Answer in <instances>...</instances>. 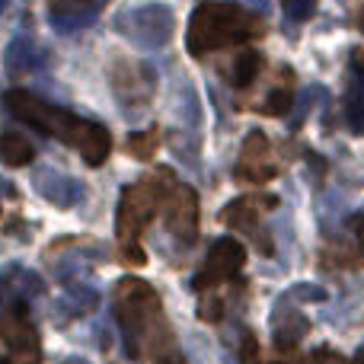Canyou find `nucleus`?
Here are the masks:
<instances>
[{"label": "nucleus", "mask_w": 364, "mask_h": 364, "mask_svg": "<svg viewBox=\"0 0 364 364\" xmlns=\"http://www.w3.org/2000/svg\"><path fill=\"white\" fill-rule=\"evenodd\" d=\"M13 291L16 294H42L45 291V284H42V278L36 275V272H26V269H10V272H4L0 275V297H10Z\"/></svg>", "instance_id": "obj_15"}, {"label": "nucleus", "mask_w": 364, "mask_h": 364, "mask_svg": "<svg viewBox=\"0 0 364 364\" xmlns=\"http://www.w3.org/2000/svg\"><path fill=\"white\" fill-rule=\"evenodd\" d=\"M115 29L125 38H132L134 45L154 51L164 48L173 38V29H176V19H173V10L164 4H144V6H132V10H122L115 16Z\"/></svg>", "instance_id": "obj_5"}, {"label": "nucleus", "mask_w": 364, "mask_h": 364, "mask_svg": "<svg viewBox=\"0 0 364 364\" xmlns=\"http://www.w3.org/2000/svg\"><path fill=\"white\" fill-rule=\"evenodd\" d=\"M358 364H364V358H358Z\"/></svg>", "instance_id": "obj_30"}, {"label": "nucleus", "mask_w": 364, "mask_h": 364, "mask_svg": "<svg viewBox=\"0 0 364 364\" xmlns=\"http://www.w3.org/2000/svg\"><path fill=\"white\" fill-rule=\"evenodd\" d=\"M4 68L10 77H26L36 68V45H32L29 38H13V42L6 45Z\"/></svg>", "instance_id": "obj_14"}, {"label": "nucleus", "mask_w": 364, "mask_h": 364, "mask_svg": "<svg viewBox=\"0 0 364 364\" xmlns=\"http://www.w3.org/2000/svg\"><path fill=\"white\" fill-rule=\"evenodd\" d=\"M259 70H262V55L259 51H252V48H246V51H240L237 58H233V64L227 68V80L233 83V87H250L252 80L259 77Z\"/></svg>", "instance_id": "obj_17"}, {"label": "nucleus", "mask_w": 364, "mask_h": 364, "mask_svg": "<svg viewBox=\"0 0 364 364\" xmlns=\"http://www.w3.org/2000/svg\"><path fill=\"white\" fill-rule=\"evenodd\" d=\"M240 361L243 364H262V348H259L256 333H250V329L240 336Z\"/></svg>", "instance_id": "obj_22"}, {"label": "nucleus", "mask_w": 364, "mask_h": 364, "mask_svg": "<svg viewBox=\"0 0 364 364\" xmlns=\"http://www.w3.org/2000/svg\"><path fill=\"white\" fill-rule=\"evenodd\" d=\"M0 160H4L6 166H29L32 160H36V147L19 132H6L4 138H0Z\"/></svg>", "instance_id": "obj_16"}, {"label": "nucleus", "mask_w": 364, "mask_h": 364, "mask_svg": "<svg viewBox=\"0 0 364 364\" xmlns=\"http://www.w3.org/2000/svg\"><path fill=\"white\" fill-rule=\"evenodd\" d=\"M198 316L205 323H218L220 316H224V304H220L218 297H201L198 301Z\"/></svg>", "instance_id": "obj_23"}, {"label": "nucleus", "mask_w": 364, "mask_h": 364, "mask_svg": "<svg viewBox=\"0 0 364 364\" xmlns=\"http://www.w3.org/2000/svg\"><path fill=\"white\" fill-rule=\"evenodd\" d=\"M109 80H112L115 96H119L128 109L151 102L154 90H157V74H154V68L138 61V58H115V61L109 64Z\"/></svg>", "instance_id": "obj_7"}, {"label": "nucleus", "mask_w": 364, "mask_h": 364, "mask_svg": "<svg viewBox=\"0 0 364 364\" xmlns=\"http://www.w3.org/2000/svg\"><path fill=\"white\" fill-rule=\"evenodd\" d=\"M96 307H100V294H96L93 288H87V284H74V288L68 291V297H64V310H70L74 316L93 314Z\"/></svg>", "instance_id": "obj_18"}, {"label": "nucleus", "mask_w": 364, "mask_h": 364, "mask_svg": "<svg viewBox=\"0 0 364 364\" xmlns=\"http://www.w3.org/2000/svg\"><path fill=\"white\" fill-rule=\"evenodd\" d=\"M291 297H301V301H326V291L310 288V284H297V288L291 291Z\"/></svg>", "instance_id": "obj_24"}, {"label": "nucleus", "mask_w": 364, "mask_h": 364, "mask_svg": "<svg viewBox=\"0 0 364 364\" xmlns=\"http://www.w3.org/2000/svg\"><path fill=\"white\" fill-rule=\"evenodd\" d=\"M32 186H36V192L42 195L45 201H51L55 208H74L77 201L83 198L80 182L64 176V173H58V170H36Z\"/></svg>", "instance_id": "obj_12"}, {"label": "nucleus", "mask_w": 364, "mask_h": 364, "mask_svg": "<svg viewBox=\"0 0 364 364\" xmlns=\"http://www.w3.org/2000/svg\"><path fill=\"white\" fill-rule=\"evenodd\" d=\"M240 182H269L278 176V164L272 160V144L262 132H250L240 147V164L233 170Z\"/></svg>", "instance_id": "obj_10"}, {"label": "nucleus", "mask_w": 364, "mask_h": 364, "mask_svg": "<svg viewBox=\"0 0 364 364\" xmlns=\"http://www.w3.org/2000/svg\"><path fill=\"white\" fill-rule=\"evenodd\" d=\"M348 227H352L355 240H358V246H361V256H364V214H352V218H348Z\"/></svg>", "instance_id": "obj_25"}, {"label": "nucleus", "mask_w": 364, "mask_h": 364, "mask_svg": "<svg viewBox=\"0 0 364 364\" xmlns=\"http://www.w3.org/2000/svg\"><path fill=\"white\" fill-rule=\"evenodd\" d=\"M170 233L182 243H192L195 233H198V195L192 192L182 182H173L164 195V205H160Z\"/></svg>", "instance_id": "obj_9"}, {"label": "nucleus", "mask_w": 364, "mask_h": 364, "mask_svg": "<svg viewBox=\"0 0 364 364\" xmlns=\"http://www.w3.org/2000/svg\"><path fill=\"white\" fill-rule=\"evenodd\" d=\"M0 10H6V0H0Z\"/></svg>", "instance_id": "obj_29"}, {"label": "nucleus", "mask_w": 364, "mask_h": 364, "mask_svg": "<svg viewBox=\"0 0 364 364\" xmlns=\"http://www.w3.org/2000/svg\"><path fill=\"white\" fill-rule=\"evenodd\" d=\"M157 141H160V128H144V132H134L128 138V154L138 160H151L154 151H157Z\"/></svg>", "instance_id": "obj_19"}, {"label": "nucleus", "mask_w": 364, "mask_h": 364, "mask_svg": "<svg viewBox=\"0 0 364 364\" xmlns=\"http://www.w3.org/2000/svg\"><path fill=\"white\" fill-rule=\"evenodd\" d=\"M246 262V250L240 240L233 237H220L218 243L211 246V252H208L205 265H201V272L195 275V288L198 291H208V288H218V284L230 282L233 275H237L240 269H243Z\"/></svg>", "instance_id": "obj_8"}, {"label": "nucleus", "mask_w": 364, "mask_h": 364, "mask_svg": "<svg viewBox=\"0 0 364 364\" xmlns=\"http://www.w3.org/2000/svg\"><path fill=\"white\" fill-rule=\"evenodd\" d=\"M170 186H173V173L160 170V173H154V176H147L141 182H132V186L122 192L119 214H115V233H119V246H122L125 262H132V265L147 262L138 237H141V230L157 218L160 205H164V195Z\"/></svg>", "instance_id": "obj_4"}, {"label": "nucleus", "mask_w": 364, "mask_h": 364, "mask_svg": "<svg viewBox=\"0 0 364 364\" xmlns=\"http://www.w3.org/2000/svg\"><path fill=\"white\" fill-rule=\"evenodd\" d=\"M278 205L275 195H243V198L230 201V205L224 208V214H220V220H224L227 227H233V230H250L252 240H262V250L272 252V243L265 240V233L256 230V220H259V211H272V208Z\"/></svg>", "instance_id": "obj_11"}, {"label": "nucleus", "mask_w": 364, "mask_h": 364, "mask_svg": "<svg viewBox=\"0 0 364 364\" xmlns=\"http://www.w3.org/2000/svg\"><path fill=\"white\" fill-rule=\"evenodd\" d=\"M0 342L6 352L0 355V364H42V346H38L36 326L23 307H10L0 316Z\"/></svg>", "instance_id": "obj_6"}, {"label": "nucleus", "mask_w": 364, "mask_h": 364, "mask_svg": "<svg viewBox=\"0 0 364 364\" xmlns=\"http://www.w3.org/2000/svg\"><path fill=\"white\" fill-rule=\"evenodd\" d=\"M4 106L16 122L38 128L42 134H51V138L64 141L68 147L80 151V157L90 166H102L109 160L112 138H109V132L100 122L80 119V115L68 112V109L51 106L42 96L29 93V90H10V93H4Z\"/></svg>", "instance_id": "obj_2"}, {"label": "nucleus", "mask_w": 364, "mask_h": 364, "mask_svg": "<svg viewBox=\"0 0 364 364\" xmlns=\"http://www.w3.org/2000/svg\"><path fill=\"white\" fill-rule=\"evenodd\" d=\"M256 36H262V19L256 13H250L240 4L208 0V4L195 6L192 19H188L186 45L195 58H205L218 48H230V45L250 42Z\"/></svg>", "instance_id": "obj_3"}, {"label": "nucleus", "mask_w": 364, "mask_h": 364, "mask_svg": "<svg viewBox=\"0 0 364 364\" xmlns=\"http://www.w3.org/2000/svg\"><path fill=\"white\" fill-rule=\"evenodd\" d=\"M246 4H252V6H265L269 0H246Z\"/></svg>", "instance_id": "obj_27"}, {"label": "nucleus", "mask_w": 364, "mask_h": 364, "mask_svg": "<svg viewBox=\"0 0 364 364\" xmlns=\"http://www.w3.org/2000/svg\"><path fill=\"white\" fill-rule=\"evenodd\" d=\"M96 0H51V23L61 26V32H70L77 23L96 10Z\"/></svg>", "instance_id": "obj_13"}, {"label": "nucleus", "mask_w": 364, "mask_h": 364, "mask_svg": "<svg viewBox=\"0 0 364 364\" xmlns=\"http://www.w3.org/2000/svg\"><path fill=\"white\" fill-rule=\"evenodd\" d=\"M282 6L291 23H307L316 13V0H282Z\"/></svg>", "instance_id": "obj_21"}, {"label": "nucleus", "mask_w": 364, "mask_h": 364, "mask_svg": "<svg viewBox=\"0 0 364 364\" xmlns=\"http://www.w3.org/2000/svg\"><path fill=\"white\" fill-rule=\"evenodd\" d=\"M291 106H294V96H291V90L278 87V90H272V93L265 96L262 112H265V115H272V119H282V115H288V112H291Z\"/></svg>", "instance_id": "obj_20"}, {"label": "nucleus", "mask_w": 364, "mask_h": 364, "mask_svg": "<svg viewBox=\"0 0 364 364\" xmlns=\"http://www.w3.org/2000/svg\"><path fill=\"white\" fill-rule=\"evenodd\" d=\"M61 364H90L87 358H77V355H70V358H64Z\"/></svg>", "instance_id": "obj_26"}, {"label": "nucleus", "mask_w": 364, "mask_h": 364, "mask_svg": "<svg viewBox=\"0 0 364 364\" xmlns=\"http://www.w3.org/2000/svg\"><path fill=\"white\" fill-rule=\"evenodd\" d=\"M115 316L125 333V348L132 358L151 364H186L182 348L173 339L160 294L141 278H122L115 288Z\"/></svg>", "instance_id": "obj_1"}, {"label": "nucleus", "mask_w": 364, "mask_h": 364, "mask_svg": "<svg viewBox=\"0 0 364 364\" xmlns=\"http://www.w3.org/2000/svg\"><path fill=\"white\" fill-rule=\"evenodd\" d=\"M358 23H361V29H364V10H361V19H358Z\"/></svg>", "instance_id": "obj_28"}]
</instances>
